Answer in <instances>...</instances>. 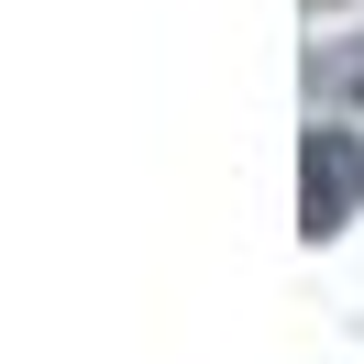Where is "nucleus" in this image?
<instances>
[{"instance_id": "obj_1", "label": "nucleus", "mask_w": 364, "mask_h": 364, "mask_svg": "<svg viewBox=\"0 0 364 364\" xmlns=\"http://www.w3.org/2000/svg\"><path fill=\"white\" fill-rule=\"evenodd\" d=\"M353 210H364V133L353 122H309L298 133V232L331 243V232H353Z\"/></svg>"}, {"instance_id": "obj_2", "label": "nucleus", "mask_w": 364, "mask_h": 364, "mask_svg": "<svg viewBox=\"0 0 364 364\" xmlns=\"http://www.w3.org/2000/svg\"><path fill=\"white\" fill-rule=\"evenodd\" d=\"M309 89H320V100H364V45H331V55H309Z\"/></svg>"}, {"instance_id": "obj_3", "label": "nucleus", "mask_w": 364, "mask_h": 364, "mask_svg": "<svg viewBox=\"0 0 364 364\" xmlns=\"http://www.w3.org/2000/svg\"><path fill=\"white\" fill-rule=\"evenodd\" d=\"M309 11H342V0H309Z\"/></svg>"}]
</instances>
